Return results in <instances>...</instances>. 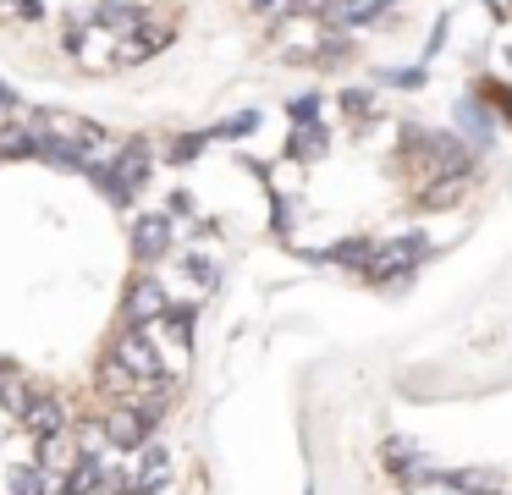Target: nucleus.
<instances>
[{
	"label": "nucleus",
	"mask_w": 512,
	"mask_h": 495,
	"mask_svg": "<svg viewBox=\"0 0 512 495\" xmlns=\"http://www.w3.org/2000/svg\"><path fill=\"white\" fill-rule=\"evenodd\" d=\"M111 363L127 374V380H144V385H160V374H166V358H160V347L149 341V330H138V325H122V330H116Z\"/></svg>",
	"instance_id": "f257e3e1"
},
{
	"label": "nucleus",
	"mask_w": 512,
	"mask_h": 495,
	"mask_svg": "<svg viewBox=\"0 0 512 495\" xmlns=\"http://www.w3.org/2000/svg\"><path fill=\"white\" fill-rule=\"evenodd\" d=\"M419 259H424V231H402V237H386V242H375V259H369V270H364V281H391V286H402L413 270H419Z\"/></svg>",
	"instance_id": "f03ea898"
},
{
	"label": "nucleus",
	"mask_w": 512,
	"mask_h": 495,
	"mask_svg": "<svg viewBox=\"0 0 512 495\" xmlns=\"http://www.w3.org/2000/svg\"><path fill=\"white\" fill-rule=\"evenodd\" d=\"M155 424H160V407H155V402H127V407H111V418H105V435H111L116 451H138V446H149Z\"/></svg>",
	"instance_id": "7ed1b4c3"
},
{
	"label": "nucleus",
	"mask_w": 512,
	"mask_h": 495,
	"mask_svg": "<svg viewBox=\"0 0 512 495\" xmlns=\"http://www.w3.org/2000/svg\"><path fill=\"white\" fill-rule=\"evenodd\" d=\"M166 286L155 281V275H133V286H127V297H122V319L127 325H160V314H166Z\"/></svg>",
	"instance_id": "20e7f679"
},
{
	"label": "nucleus",
	"mask_w": 512,
	"mask_h": 495,
	"mask_svg": "<svg viewBox=\"0 0 512 495\" xmlns=\"http://www.w3.org/2000/svg\"><path fill=\"white\" fill-rule=\"evenodd\" d=\"M23 424H28V435H34V440H61V435H67L72 418H67V402H61V396L34 391V402H28Z\"/></svg>",
	"instance_id": "39448f33"
},
{
	"label": "nucleus",
	"mask_w": 512,
	"mask_h": 495,
	"mask_svg": "<svg viewBox=\"0 0 512 495\" xmlns=\"http://www.w3.org/2000/svg\"><path fill=\"white\" fill-rule=\"evenodd\" d=\"M133 253L144 264H155V259H166V253H171V215H166V209L133 220Z\"/></svg>",
	"instance_id": "423d86ee"
},
{
	"label": "nucleus",
	"mask_w": 512,
	"mask_h": 495,
	"mask_svg": "<svg viewBox=\"0 0 512 495\" xmlns=\"http://www.w3.org/2000/svg\"><path fill=\"white\" fill-rule=\"evenodd\" d=\"M457 138L468 143V149H490V138H496V121H490V110H485V99H457Z\"/></svg>",
	"instance_id": "0eeeda50"
},
{
	"label": "nucleus",
	"mask_w": 512,
	"mask_h": 495,
	"mask_svg": "<svg viewBox=\"0 0 512 495\" xmlns=\"http://www.w3.org/2000/svg\"><path fill=\"white\" fill-rule=\"evenodd\" d=\"M149 165H155V154H149V143L144 138H127V143H116V154H111V171L122 176L127 187H144L149 182Z\"/></svg>",
	"instance_id": "6e6552de"
},
{
	"label": "nucleus",
	"mask_w": 512,
	"mask_h": 495,
	"mask_svg": "<svg viewBox=\"0 0 512 495\" xmlns=\"http://www.w3.org/2000/svg\"><path fill=\"white\" fill-rule=\"evenodd\" d=\"M391 6H397V0H331V6H325V22H331V28H369V22H380Z\"/></svg>",
	"instance_id": "1a4fd4ad"
},
{
	"label": "nucleus",
	"mask_w": 512,
	"mask_h": 495,
	"mask_svg": "<svg viewBox=\"0 0 512 495\" xmlns=\"http://www.w3.org/2000/svg\"><path fill=\"white\" fill-rule=\"evenodd\" d=\"M501 484H507L501 468H452V473H441V490H452V495H501Z\"/></svg>",
	"instance_id": "9d476101"
},
{
	"label": "nucleus",
	"mask_w": 512,
	"mask_h": 495,
	"mask_svg": "<svg viewBox=\"0 0 512 495\" xmlns=\"http://www.w3.org/2000/svg\"><path fill=\"white\" fill-rule=\"evenodd\" d=\"M419 462H430V457H424V446L413 435H386L380 440V468H386L391 479H408Z\"/></svg>",
	"instance_id": "9b49d317"
},
{
	"label": "nucleus",
	"mask_w": 512,
	"mask_h": 495,
	"mask_svg": "<svg viewBox=\"0 0 512 495\" xmlns=\"http://www.w3.org/2000/svg\"><path fill=\"white\" fill-rule=\"evenodd\" d=\"M0 160H45V132L34 121H12V127H0Z\"/></svg>",
	"instance_id": "f8f14e48"
},
{
	"label": "nucleus",
	"mask_w": 512,
	"mask_h": 495,
	"mask_svg": "<svg viewBox=\"0 0 512 495\" xmlns=\"http://www.w3.org/2000/svg\"><path fill=\"white\" fill-rule=\"evenodd\" d=\"M28 402H34V385H28V369H17V363H0V413H12L17 424H23Z\"/></svg>",
	"instance_id": "ddd939ff"
},
{
	"label": "nucleus",
	"mask_w": 512,
	"mask_h": 495,
	"mask_svg": "<svg viewBox=\"0 0 512 495\" xmlns=\"http://www.w3.org/2000/svg\"><path fill=\"white\" fill-rule=\"evenodd\" d=\"M105 484V462L94 457V451H78L72 457V473L61 479V495H89V490H100Z\"/></svg>",
	"instance_id": "4468645a"
},
{
	"label": "nucleus",
	"mask_w": 512,
	"mask_h": 495,
	"mask_svg": "<svg viewBox=\"0 0 512 495\" xmlns=\"http://www.w3.org/2000/svg\"><path fill=\"white\" fill-rule=\"evenodd\" d=\"M314 259H331V264H342V270H358V275H364V270H369V259H375V237H347V242H331V248L314 253Z\"/></svg>",
	"instance_id": "2eb2a0df"
},
{
	"label": "nucleus",
	"mask_w": 512,
	"mask_h": 495,
	"mask_svg": "<svg viewBox=\"0 0 512 495\" xmlns=\"http://www.w3.org/2000/svg\"><path fill=\"white\" fill-rule=\"evenodd\" d=\"M287 154H292V160H320V154H325V127H320V121H314V127H292Z\"/></svg>",
	"instance_id": "dca6fc26"
},
{
	"label": "nucleus",
	"mask_w": 512,
	"mask_h": 495,
	"mask_svg": "<svg viewBox=\"0 0 512 495\" xmlns=\"http://www.w3.org/2000/svg\"><path fill=\"white\" fill-rule=\"evenodd\" d=\"M457 198H463V176H441L419 193V209H457Z\"/></svg>",
	"instance_id": "f3484780"
},
{
	"label": "nucleus",
	"mask_w": 512,
	"mask_h": 495,
	"mask_svg": "<svg viewBox=\"0 0 512 495\" xmlns=\"http://www.w3.org/2000/svg\"><path fill=\"white\" fill-rule=\"evenodd\" d=\"M166 473H171V451L166 446H138V479H155V484H166Z\"/></svg>",
	"instance_id": "a211bd4d"
},
{
	"label": "nucleus",
	"mask_w": 512,
	"mask_h": 495,
	"mask_svg": "<svg viewBox=\"0 0 512 495\" xmlns=\"http://www.w3.org/2000/svg\"><path fill=\"white\" fill-rule=\"evenodd\" d=\"M424 77L430 72H424V61H419V66H380L375 83L380 88H424Z\"/></svg>",
	"instance_id": "6ab92c4d"
},
{
	"label": "nucleus",
	"mask_w": 512,
	"mask_h": 495,
	"mask_svg": "<svg viewBox=\"0 0 512 495\" xmlns=\"http://www.w3.org/2000/svg\"><path fill=\"white\" fill-rule=\"evenodd\" d=\"M204 149H210V132H182V138L166 149V160H171V165H193Z\"/></svg>",
	"instance_id": "aec40b11"
},
{
	"label": "nucleus",
	"mask_w": 512,
	"mask_h": 495,
	"mask_svg": "<svg viewBox=\"0 0 512 495\" xmlns=\"http://www.w3.org/2000/svg\"><path fill=\"white\" fill-rule=\"evenodd\" d=\"M474 99H490V110H496V116L512 127V88H507V83H496V77H485V83L474 88Z\"/></svg>",
	"instance_id": "412c9836"
},
{
	"label": "nucleus",
	"mask_w": 512,
	"mask_h": 495,
	"mask_svg": "<svg viewBox=\"0 0 512 495\" xmlns=\"http://www.w3.org/2000/svg\"><path fill=\"white\" fill-rule=\"evenodd\" d=\"M254 132H259V110H237V116H226L210 138H254Z\"/></svg>",
	"instance_id": "4be33fe9"
},
{
	"label": "nucleus",
	"mask_w": 512,
	"mask_h": 495,
	"mask_svg": "<svg viewBox=\"0 0 512 495\" xmlns=\"http://www.w3.org/2000/svg\"><path fill=\"white\" fill-rule=\"evenodd\" d=\"M320 105H325L320 94H298V99H287V121H292V127H314V121H320Z\"/></svg>",
	"instance_id": "5701e85b"
},
{
	"label": "nucleus",
	"mask_w": 512,
	"mask_h": 495,
	"mask_svg": "<svg viewBox=\"0 0 512 495\" xmlns=\"http://www.w3.org/2000/svg\"><path fill=\"white\" fill-rule=\"evenodd\" d=\"M160 319H166V325H171V336H177L182 347H193V319H199V314H193L188 303H171V308H166V314H160Z\"/></svg>",
	"instance_id": "b1692460"
},
{
	"label": "nucleus",
	"mask_w": 512,
	"mask_h": 495,
	"mask_svg": "<svg viewBox=\"0 0 512 495\" xmlns=\"http://www.w3.org/2000/svg\"><path fill=\"white\" fill-rule=\"evenodd\" d=\"M0 17L6 22H39L45 17V0H0Z\"/></svg>",
	"instance_id": "393cba45"
},
{
	"label": "nucleus",
	"mask_w": 512,
	"mask_h": 495,
	"mask_svg": "<svg viewBox=\"0 0 512 495\" xmlns=\"http://www.w3.org/2000/svg\"><path fill=\"white\" fill-rule=\"evenodd\" d=\"M336 105H342L347 116H369V110H375V99H369L364 88H342V99H336Z\"/></svg>",
	"instance_id": "a878e982"
},
{
	"label": "nucleus",
	"mask_w": 512,
	"mask_h": 495,
	"mask_svg": "<svg viewBox=\"0 0 512 495\" xmlns=\"http://www.w3.org/2000/svg\"><path fill=\"white\" fill-rule=\"evenodd\" d=\"M188 275H193V281H199V286H215V281H221V270H215L210 259H199V253H193V259H188Z\"/></svg>",
	"instance_id": "bb28decb"
},
{
	"label": "nucleus",
	"mask_w": 512,
	"mask_h": 495,
	"mask_svg": "<svg viewBox=\"0 0 512 495\" xmlns=\"http://www.w3.org/2000/svg\"><path fill=\"white\" fill-rule=\"evenodd\" d=\"M441 44H446V17H435V33H430V50H424V61H430V55L441 50Z\"/></svg>",
	"instance_id": "cd10ccee"
},
{
	"label": "nucleus",
	"mask_w": 512,
	"mask_h": 495,
	"mask_svg": "<svg viewBox=\"0 0 512 495\" xmlns=\"http://www.w3.org/2000/svg\"><path fill=\"white\" fill-rule=\"evenodd\" d=\"M17 105H23V99H17V88H12V83H0V110H6V116H12Z\"/></svg>",
	"instance_id": "c85d7f7f"
},
{
	"label": "nucleus",
	"mask_w": 512,
	"mask_h": 495,
	"mask_svg": "<svg viewBox=\"0 0 512 495\" xmlns=\"http://www.w3.org/2000/svg\"><path fill=\"white\" fill-rule=\"evenodd\" d=\"M193 209V198H188V187H177V193H171V215H188Z\"/></svg>",
	"instance_id": "c756f323"
},
{
	"label": "nucleus",
	"mask_w": 512,
	"mask_h": 495,
	"mask_svg": "<svg viewBox=\"0 0 512 495\" xmlns=\"http://www.w3.org/2000/svg\"><path fill=\"white\" fill-rule=\"evenodd\" d=\"M259 11H287V0H254Z\"/></svg>",
	"instance_id": "7c9ffc66"
},
{
	"label": "nucleus",
	"mask_w": 512,
	"mask_h": 495,
	"mask_svg": "<svg viewBox=\"0 0 512 495\" xmlns=\"http://www.w3.org/2000/svg\"><path fill=\"white\" fill-rule=\"evenodd\" d=\"M12 495H45V490H12Z\"/></svg>",
	"instance_id": "2f4dec72"
},
{
	"label": "nucleus",
	"mask_w": 512,
	"mask_h": 495,
	"mask_svg": "<svg viewBox=\"0 0 512 495\" xmlns=\"http://www.w3.org/2000/svg\"><path fill=\"white\" fill-rule=\"evenodd\" d=\"M0 363H6V358H0Z\"/></svg>",
	"instance_id": "473e14b6"
}]
</instances>
